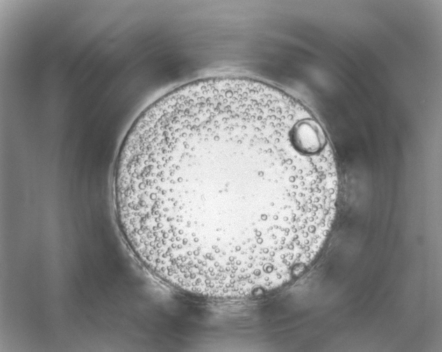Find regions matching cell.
Masks as SVG:
<instances>
[{"label": "cell", "instance_id": "cell-1", "mask_svg": "<svg viewBox=\"0 0 442 352\" xmlns=\"http://www.w3.org/2000/svg\"><path fill=\"white\" fill-rule=\"evenodd\" d=\"M116 190L156 254L217 278L275 272L330 229L338 177L322 128L262 82L178 87L137 119Z\"/></svg>", "mask_w": 442, "mask_h": 352}]
</instances>
